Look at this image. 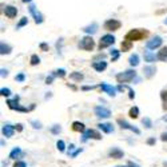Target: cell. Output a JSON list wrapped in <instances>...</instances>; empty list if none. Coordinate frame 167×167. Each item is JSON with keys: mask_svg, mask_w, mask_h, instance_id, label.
Segmentation results:
<instances>
[{"mask_svg": "<svg viewBox=\"0 0 167 167\" xmlns=\"http://www.w3.org/2000/svg\"><path fill=\"white\" fill-rule=\"evenodd\" d=\"M148 36V31L146 30H131L130 32L126 33V39L130 42H139L143 40Z\"/></svg>", "mask_w": 167, "mask_h": 167, "instance_id": "cell-1", "label": "cell"}, {"mask_svg": "<svg viewBox=\"0 0 167 167\" xmlns=\"http://www.w3.org/2000/svg\"><path fill=\"white\" fill-rule=\"evenodd\" d=\"M135 76H137V72L134 70H127L122 74H118L116 75V80H118V83H128L131 80H134Z\"/></svg>", "mask_w": 167, "mask_h": 167, "instance_id": "cell-2", "label": "cell"}, {"mask_svg": "<svg viewBox=\"0 0 167 167\" xmlns=\"http://www.w3.org/2000/svg\"><path fill=\"white\" fill-rule=\"evenodd\" d=\"M95 47V42L91 36H84L79 43V48L84 49V51H92Z\"/></svg>", "mask_w": 167, "mask_h": 167, "instance_id": "cell-3", "label": "cell"}, {"mask_svg": "<svg viewBox=\"0 0 167 167\" xmlns=\"http://www.w3.org/2000/svg\"><path fill=\"white\" fill-rule=\"evenodd\" d=\"M114 43H115V38H114L112 35H104V36H102L100 42H99V49L106 48V47H108V46L114 44Z\"/></svg>", "mask_w": 167, "mask_h": 167, "instance_id": "cell-4", "label": "cell"}, {"mask_svg": "<svg viewBox=\"0 0 167 167\" xmlns=\"http://www.w3.org/2000/svg\"><path fill=\"white\" fill-rule=\"evenodd\" d=\"M92 138V139H96V140H100L102 139V135L100 132H98L96 130H87V131L83 132V138H82V142H86L87 139Z\"/></svg>", "mask_w": 167, "mask_h": 167, "instance_id": "cell-5", "label": "cell"}, {"mask_svg": "<svg viewBox=\"0 0 167 167\" xmlns=\"http://www.w3.org/2000/svg\"><path fill=\"white\" fill-rule=\"evenodd\" d=\"M120 27H122V23L119 20H115V19H110L104 23V28L107 31H118Z\"/></svg>", "mask_w": 167, "mask_h": 167, "instance_id": "cell-6", "label": "cell"}, {"mask_svg": "<svg viewBox=\"0 0 167 167\" xmlns=\"http://www.w3.org/2000/svg\"><path fill=\"white\" fill-rule=\"evenodd\" d=\"M95 115H96L98 118H110L111 112H110L108 108L98 106V107H95Z\"/></svg>", "mask_w": 167, "mask_h": 167, "instance_id": "cell-7", "label": "cell"}, {"mask_svg": "<svg viewBox=\"0 0 167 167\" xmlns=\"http://www.w3.org/2000/svg\"><path fill=\"white\" fill-rule=\"evenodd\" d=\"M160 46H162V38H160V36H155L153 40L147 42L146 47H147V49H155L158 47H160Z\"/></svg>", "mask_w": 167, "mask_h": 167, "instance_id": "cell-8", "label": "cell"}, {"mask_svg": "<svg viewBox=\"0 0 167 167\" xmlns=\"http://www.w3.org/2000/svg\"><path fill=\"white\" fill-rule=\"evenodd\" d=\"M99 88H100L102 91L107 92L110 96H115V95H116V90H115V87H112V86L107 84V83H102V84L99 86Z\"/></svg>", "mask_w": 167, "mask_h": 167, "instance_id": "cell-9", "label": "cell"}, {"mask_svg": "<svg viewBox=\"0 0 167 167\" xmlns=\"http://www.w3.org/2000/svg\"><path fill=\"white\" fill-rule=\"evenodd\" d=\"M30 12H31V15L33 16V19H35L36 23H43V15L36 10L35 5H30Z\"/></svg>", "mask_w": 167, "mask_h": 167, "instance_id": "cell-10", "label": "cell"}, {"mask_svg": "<svg viewBox=\"0 0 167 167\" xmlns=\"http://www.w3.org/2000/svg\"><path fill=\"white\" fill-rule=\"evenodd\" d=\"M118 123L120 124V127L122 128H124V130H131V131H134L137 135L140 134V130L137 128L135 126H131V124H128L127 122H124V120H122V119H118Z\"/></svg>", "mask_w": 167, "mask_h": 167, "instance_id": "cell-11", "label": "cell"}, {"mask_svg": "<svg viewBox=\"0 0 167 167\" xmlns=\"http://www.w3.org/2000/svg\"><path fill=\"white\" fill-rule=\"evenodd\" d=\"M108 155H110V158H112V159H120V158H123V151L120 150V148H118V147H114L112 150L108 153Z\"/></svg>", "mask_w": 167, "mask_h": 167, "instance_id": "cell-12", "label": "cell"}, {"mask_svg": "<svg viewBox=\"0 0 167 167\" xmlns=\"http://www.w3.org/2000/svg\"><path fill=\"white\" fill-rule=\"evenodd\" d=\"M4 14H5V16H7V17L14 19V17L17 15V10L15 7H12V5H7V7L4 8Z\"/></svg>", "mask_w": 167, "mask_h": 167, "instance_id": "cell-13", "label": "cell"}, {"mask_svg": "<svg viewBox=\"0 0 167 167\" xmlns=\"http://www.w3.org/2000/svg\"><path fill=\"white\" fill-rule=\"evenodd\" d=\"M98 127L102 130V131H104L106 134H111V132L114 131V126L111 124V123H99Z\"/></svg>", "mask_w": 167, "mask_h": 167, "instance_id": "cell-14", "label": "cell"}, {"mask_svg": "<svg viewBox=\"0 0 167 167\" xmlns=\"http://www.w3.org/2000/svg\"><path fill=\"white\" fill-rule=\"evenodd\" d=\"M143 72H144V76L150 79V78H153V76L155 75L156 68L154 66H147V67H144V68H143Z\"/></svg>", "mask_w": 167, "mask_h": 167, "instance_id": "cell-15", "label": "cell"}, {"mask_svg": "<svg viewBox=\"0 0 167 167\" xmlns=\"http://www.w3.org/2000/svg\"><path fill=\"white\" fill-rule=\"evenodd\" d=\"M92 68L98 72H102L107 68V63L106 61H95V63H92Z\"/></svg>", "mask_w": 167, "mask_h": 167, "instance_id": "cell-16", "label": "cell"}, {"mask_svg": "<svg viewBox=\"0 0 167 167\" xmlns=\"http://www.w3.org/2000/svg\"><path fill=\"white\" fill-rule=\"evenodd\" d=\"M3 135L4 137H7V138H11L12 135H14V131H15V127H12L11 124H5L4 127H3Z\"/></svg>", "mask_w": 167, "mask_h": 167, "instance_id": "cell-17", "label": "cell"}, {"mask_svg": "<svg viewBox=\"0 0 167 167\" xmlns=\"http://www.w3.org/2000/svg\"><path fill=\"white\" fill-rule=\"evenodd\" d=\"M71 127H72V130L75 132H84L86 131V127H84V124H83L82 122H74Z\"/></svg>", "mask_w": 167, "mask_h": 167, "instance_id": "cell-18", "label": "cell"}, {"mask_svg": "<svg viewBox=\"0 0 167 167\" xmlns=\"http://www.w3.org/2000/svg\"><path fill=\"white\" fill-rule=\"evenodd\" d=\"M158 60L160 61H167V47H163L160 48V51L158 52Z\"/></svg>", "mask_w": 167, "mask_h": 167, "instance_id": "cell-19", "label": "cell"}, {"mask_svg": "<svg viewBox=\"0 0 167 167\" xmlns=\"http://www.w3.org/2000/svg\"><path fill=\"white\" fill-rule=\"evenodd\" d=\"M158 59V56H155V54H153L151 51H146L144 52V60L148 61V63H153Z\"/></svg>", "mask_w": 167, "mask_h": 167, "instance_id": "cell-20", "label": "cell"}, {"mask_svg": "<svg viewBox=\"0 0 167 167\" xmlns=\"http://www.w3.org/2000/svg\"><path fill=\"white\" fill-rule=\"evenodd\" d=\"M132 47V42H130V40H123L122 42V44H120V48H122V51L123 52H126V51H130Z\"/></svg>", "mask_w": 167, "mask_h": 167, "instance_id": "cell-21", "label": "cell"}, {"mask_svg": "<svg viewBox=\"0 0 167 167\" xmlns=\"http://www.w3.org/2000/svg\"><path fill=\"white\" fill-rule=\"evenodd\" d=\"M128 115H130V118L137 119L139 116V108L138 107H131V108H130V111H128Z\"/></svg>", "mask_w": 167, "mask_h": 167, "instance_id": "cell-22", "label": "cell"}, {"mask_svg": "<svg viewBox=\"0 0 167 167\" xmlns=\"http://www.w3.org/2000/svg\"><path fill=\"white\" fill-rule=\"evenodd\" d=\"M128 61H130V64H131L132 67H137L138 64H139V56H138V54L131 55V56H130V59H128Z\"/></svg>", "mask_w": 167, "mask_h": 167, "instance_id": "cell-23", "label": "cell"}, {"mask_svg": "<svg viewBox=\"0 0 167 167\" xmlns=\"http://www.w3.org/2000/svg\"><path fill=\"white\" fill-rule=\"evenodd\" d=\"M160 98H162V102H163V110L167 111V91L166 90L160 91Z\"/></svg>", "mask_w": 167, "mask_h": 167, "instance_id": "cell-24", "label": "cell"}, {"mask_svg": "<svg viewBox=\"0 0 167 167\" xmlns=\"http://www.w3.org/2000/svg\"><path fill=\"white\" fill-rule=\"evenodd\" d=\"M20 154H21V150H20V147H15L14 150H12L11 153H10V158H11V159H16V158L19 156Z\"/></svg>", "mask_w": 167, "mask_h": 167, "instance_id": "cell-25", "label": "cell"}, {"mask_svg": "<svg viewBox=\"0 0 167 167\" xmlns=\"http://www.w3.org/2000/svg\"><path fill=\"white\" fill-rule=\"evenodd\" d=\"M70 79L75 80V82H80V80H83V74H80V72H72V74H70Z\"/></svg>", "mask_w": 167, "mask_h": 167, "instance_id": "cell-26", "label": "cell"}, {"mask_svg": "<svg viewBox=\"0 0 167 167\" xmlns=\"http://www.w3.org/2000/svg\"><path fill=\"white\" fill-rule=\"evenodd\" d=\"M0 49H2V55H4V54H10L11 52V47L8 44H4V43H2V44H0Z\"/></svg>", "mask_w": 167, "mask_h": 167, "instance_id": "cell-27", "label": "cell"}, {"mask_svg": "<svg viewBox=\"0 0 167 167\" xmlns=\"http://www.w3.org/2000/svg\"><path fill=\"white\" fill-rule=\"evenodd\" d=\"M111 59H112V61H116L119 59V51L118 49H112V51H111Z\"/></svg>", "mask_w": 167, "mask_h": 167, "instance_id": "cell-28", "label": "cell"}, {"mask_svg": "<svg viewBox=\"0 0 167 167\" xmlns=\"http://www.w3.org/2000/svg\"><path fill=\"white\" fill-rule=\"evenodd\" d=\"M56 147H58V150H59L60 153H63V151L66 150V144H64V142H63V140H58Z\"/></svg>", "mask_w": 167, "mask_h": 167, "instance_id": "cell-29", "label": "cell"}, {"mask_svg": "<svg viewBox=\"0 0 167 167\" xmlns=\"http://www.w3.org/2000/svg\"><path fill=\"white\" fill-rule=\"evenodd\" d=\"M83 31L84 32H91V33L96 32V24H92L91 27H86V28H83Z\"/></svg>", "mask_w": 167, "mask_h": 167, "instance_id": "cell-30", "label": "cell"}, {"mask_svg": "<svg viewBox=\"0 0 167 167\" xmlns=\"http://www.w3.org/2000/svg\"><path fill=\"white\" fill-rule=\"evenodd\" d=\"M39 63H40V59H39L38 55H32V56H31V64H32V66H36V64H39Z\"/></svg>", "mask_w": 167, "mask_h": 167, "instance_id": "cell-31", "label": "cell"}, {"mask_svg": "<svg viewBox=\"0 0 167 167\" xmlns=\"http://www.w3.org/2000/svg\"><path fill=\"white\" fill-rule=\"evenodd\" d=\"M0 95H2V96H10L11 90L10 88H2V90H0Z\"/></svg>", "mask_w": 167, "mask_h": 167, "instance_id": "cell-32", "label": "cell"}, {"mask_svg": "<svg viewBox=\"0 0 167 167\" xmlns=\"http://www.w3.org/2000/svg\"><path fill=\"white\" fill-rule=\"evenodd\" d=\"M55 75L59 76V78H64V76H66V71H64L63 68H60V70H58L56 72H55Z\"/></svg>", "mask_w": 167, "mask_h": 167, "instance_id": "cell-33", "label": "cell"}, {"mask_svg": "<svg viewBox=\"0 0 167 167\" xmlns=\"http://www.w3.org/2000/svg\"><path fill=\"white\" fill-rule=\"evenodd\" d=\"M51 131H52V134H59V132L61 131V127L56 124V126H54V127L51 128Z\"/></svg>", "mask_w": 167, "mask_h": 167, "instance_id": "cell-34", "label": "cell"}, {"mask_svg": "<svg viewBox=\"0 0 167 167\" xmlns=\"http://www.w3.org/2000/svg\"><path fill=\"white\" fill-rule=\"evenodd\" d=\"M14 167H27V165H26V162H23V160H16Z\"/></svg>", "mask_w": 167, "mask_h": 167, "instance_id": "cell-35", "label": "cell"}, {"mask_svg": "<svg viewBox=\"0 0 167 167\" xmlns=\"http://www.w3.org/2000/svg\"><path fill=\"white\" fill-rule=\"evenodd\" d=\"M28 23V20H27V17H23L20 21H19V24H17V28H21L23 26H26V24Z\"/></svg>", "mask_w": 167, "mask_h": 167, "instance_id": "cell-36", "label": "cell"}, {"mask_svg": "<svg viewBox=\"0 0 167 167\" xmlns=\"http://www.w3.org/2000/svg\"><path fill=\"white\" fill-rule=\"evenodd\" d=\"M24 79H26V75H24V74H19V75H16V78H15L16 82H24Z\"/></svg>", "mask_w": 167, "mask_h": 167, "instance_id": "cell-37", "label": "cell"}, {"mask_svg": "<svg viewBox=\"0 0 167 167\" xmlns=\"http://www.w3.org/2000/svg\"><path fill=\"white\" fill-rule=\"evenodd\" d=\"M143 124H146V127H147V128H151L153 123H151V120L148 119V118H144V119H143Z\"/></svg>", "mask_w": 167, "mask_h": 167, "instance_id": "cell-38", "label": "cell"}, {"mask_svg": "<svg viewBox=\"0 0 167 167\" xmlns=\"http://www.w3.org/2000/svg\"><path fill=\"white\" fill-rule=\"evenodd\" d=\"M39 47H40V49H42L43 52H47L48 51V44H46V43H42Z\"/></svg>", "mask_w": 167, "mask_h": 167, "instance_id": "cell-39", "label": "cell"}, {"mask_svg": "<svg viewBox=\"0 0 167 167\" xmlns=\"http://www.w3.org/2000/svg\"><path fill=\"white\" fill-rule=\"evenodd\" d=\"M82 151H83V148H78V150H76V151H74V153L72 154H71V158H75L76 155H78V154H80V153H82Z\"/></svg>", "mask_w": 167, "mask_h": 167, "instance_id": "cell-40", "label": "cell"}, {"mask_svg": "<svg viewBox=\"0 0 167 167\" xmlns=\"http://www.w3.org/2000/svg\"><path fill=\"white\" fill-rule=\"evenodd\" d=\"M31 123L33 124V128H42V124H40L39 122H35V120H32Z\"/></svg>", "mask_w": 167, "mask_h": 167, "instance_id": "cell-41", "label": "cell"}, {"mask_svg": "<svg viewBox=\"0 0 167 167\" xmlns=\"http://www.w3.org/2000/svg\"><path fill=\"white\" fill-rule=\"evenodd\" d=\"M128 88V92H130V94H128V96H130V99H134L135 98V92L134 91H132V90L131 88H130V87H127Z\"/></svg>", "mask_w": 167, "mask_h": 167, "instance_id": "cell-42", "label": "cell"}, {"mask_svg": "<svg viewBox=\"0 0 167 167\" xmlns=\"http://www.w3.org/2000/svg\"><path fill=\"white\" fill-rule=\"evenodd\" d=\"M15 130L21 132V131H23V124H20V123H19V124H16V126H15Z\"/></svg>", "mask_w": 167, "mask_h": 167, "instance_id": "cell-43", "label": "cell"}, {"mask_svg": "<svg viewBox=\"0 0 167 167\" xmlns=\"http://www.w3.org/2000/svg\"><path fill=\"white\" fill-rule=\"evenodd\" d=\"M52 80H54V76H48V78L46 79V83H47V84H51Z\"/></svg>", "mask_w": 167, "mask_h": 167, "instance_id": "cell-44", "label": "cell"}, {"mask_svg": "<svg viewBox=\"0 0 167 167\" xmlns=\"http://www.w3.org/2000/svg\"><path fill=\"white\" fill-rule=\"evenodd\" d=\"M147 144H155V139H154V138H150V139L147 140Z\"/></svg>", "mask_w": 167, "mask_h": 167, "instance_id": "cell-45", "label": "cell"}, {"mask_svg": "<svg viewBox=\"0 0 167 167\" xmlns=\"http://www.w3.org/2000/svg\"><path fill=\"white\" fill-rule=\"evenodd\" d=\"M8 75V71L7 70H2V78H4V76Z\"/></svg>", "mask_w": 167, "mask_h": 167, "instance_id": "cell-46", "label": "cell"}, {"mask_svg": "<svg viewBox=\"0 0 167 167\" xmlns=\"http://www.w3.org/2000/svg\"><path fill=\"white\" fill-rule=\"evenodd\" d=\"M160 139H162L163 142H167V134H166V132H165V134H162V138H160Z\"/></svg>", "mask_w": 167, "mask_h": 167, "instance_id": "cell-47", "label": "cell"}, {"mask_svg": "<svg viewBox=\"0 0 167 167\" xmlns=\"http://www.w3.org/2000/svg\"><path fill=\"white\" fill-rule=\"evenodd\" d=\"M74 147H75V146H74V144H70V150H68V155H71V151H72V150H74Z\"/></svg>", "mask_w": 167, "mask_h": 167, "instance_id": "cell-48", "label": "cell"}, {"mask_svg": "<svg viewBox=\"0 0 167 167\" xmlns=\"http://www.w3.org/2000/svg\"><path fill=\"white\" fill-rule=\"evenodd\" d=\"M126 167H135V166H134V163H132V162H128V166H126Z\"/></svg>", "mask_w": 167, "mask_h": 167, "instance_id": "cell-49", "label": "cell"}, {"mask_svg": "<svg viewBox=\"0 0 167 167\" xmlns=\"http://www.w3.org/2000/svg\"><path fill=\"white\" fill-rule=\"evenodd\" d=\"M23 2H24V3H26V2H30V0H23Z\"/></svg>", "mask_w": 167, "mask_h": 167, "instance_id": "cell-50", "label": "cell"}, {"mask_svg": "<svg viewBox=\"0 0 167 167\" xmlns=\"http://www.w3.org/2000/svg\"><path fill=\"white\" fill-rule=\"evenodd\" d=\"M165 23H166V24H167V19H166V20H165Z\"/></svg>", "mask_w": 167, "mask_h": 167, "instance_id": "cell-51", "label": "cell"}, {"mask_svg": "<svg viewBox=\"0 0 167 167\" xmlns=\"http://www.w3.org/2000/svg\"><path fill=\"white\" fill-rule=\"evenodd\" d=\"M134 166H135V167H139V166H137V165H134Z\"/></svg>", "mask_w": 167, "mask_h": 167, "instance_id": "cell-52", "label": "cell"}]
</instances>
